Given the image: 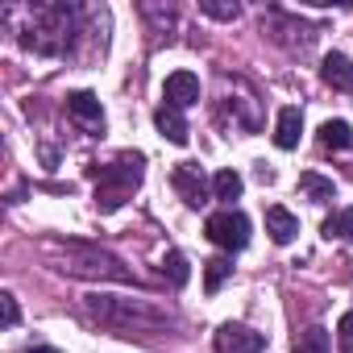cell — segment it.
<instances>
[{
  "instance_id": "obj_1",
  "label": "cell",
  "mask_w": 353,
  "mask_h": 353,
  "mask_svg": "<svg viewBox=\"0 0 353 353\" xmlns=\"http://www.w3.org/2000/svg\"><path fill=\"white\" fill-rule=\"evenodd\" d=\"M83 312L121 336H133V332L150 336V332H162L174 324V316L154 307L150 299H125V295H83Z\"/></svg>"
},
{
  "instance_id": "obj_2",
  "label": "cell",
  "mask_w": 353,
  "mask_h": 353,
  "mask_svg": "<svg viewBox=\"0 0 353 353\" xmlns=\"http://www.w3.org/2000/svg\"><path fill=\"white\" fill-rule=\"evenodd\" d=\"M75 38V9L71 5H38L30 30L21 34V46L34 54H67Z\"/></svg>"
},
{
  "instance_id": "obj_3",
  "label": "cell",
  "mask_w": 353,
  "mask_h": 353,
  "mask_svg": "<svg viewBox=\"0 0 353 353\" xmlns=\"http://www.w3.org/2000/svg\"><path fill=\"white\" fill-rule=\"evenodd\" d=\"M141 174H145V154H137V150H125V154H117V162L96 166V208L117 212L141 183Z\"/></svg>"
},
{
  "instance_id": "obj_4",
  "label": "cell",
  "mask_w": 353,
  "mask_h": 353,
  "mask_svg": "<svg viewBox=\"0 0 353 353\" xmlns=\"http://www.w3.org/2000/svg\"><path fill=\"white\" fill-rule=\"evenodd\" d=\"M63 270L75 274V279H112V283L129 279V270L121 266V258H112V254H104L96 245H67Z\"/></svg>"
},
{
  "instance_id": "obj_5",
  "label": "cell",
  "mask_w": 353,
  "mask_h": 353,
  "mask_svg": "<svg viewBox=\"0 0 353 353\" xmlns=\"http://www.w3.org/2000/svg\"><path fill=\"white\" fill-rule=\"evenodd\" d=\"M204 233H208V241H212V245H221V250L237 254V250H245V245H250V216H245V212H237V208H221V212H212V216L204 221Z\"/></svg>"
},
{
  "instance_id": "obj_6",
  "label": "cell",
  "mask_w": 353,
  "mask_h": 353,
  "mask_svg": "<svg viewBox=\"0 0 353 353\" xmlns=\"http://www.w3.org/2000/svg\"><path fill=\"white\" fill-rule=\"evenodd\" d=\"M170 188L179 192V200L188 204V208H200V204H208V179H204V170L196 166V162H179L170 170Z\"/></svg>"
},
{
  "instance_id": "obj_7",
  "label": "cell",
  "mask_w": 353,
  "mask_h": 353,
  "mask_svg": "<svg viewBox=\"0 0 353 353\" xmlns=\"http://www.w3.org/2000/svg\"><path fill=\"white\" fill-rule=\"evenodd\" d=\"M266 336L245 324H221L216 328V353H262Z\"/></svg>"
},
{
  "instance_id": "obj_8",
  "label": "cell",
  "mask_w": 353,
  "mask_h": 353,
  "mask_svg": "<svg viewBox=\"0 0 353 353\" xmlns=\"http://www.w3.org/2000/svg\"><path fill=\"white\" fill-rule=\"evenodd\" d=\"M162 100L170 104V108H192V104H200V79L192 75V71H174V75H166V88H162Z\"/></svg>"
},
{
  "instance_id": "obj_9",
  "label": "cell",
  "mask_w": 353,
  "mask_h": 353,
  "mask_svg": "<svg viewBox=\"0 0 353 353\" xmlns=\"http://www.w3.org/2000/svg\"><path fill=\"white\" fill-rule=\"evenodd\" d=\"M266 233H270L274 245H291V241L299 237V216L287 212L283 204H270V208H266Z\"/></svg>"
},
{
  "instance_id": "obj_10",
  "label": "cell",
  "mask_w": 353,
  "mask_h": 353,
  "mask_svg": "<svg viewBox=\"0 0 353 353\" xmlns=\"http://www.w3.org/2000/svg\"><path fill=\"white\" fill-rule=\"evenodd\" d=\"M67 112L79 121V125H88V129H104V108H100V100L92 96V92H71L67 96Z\"/></svg>"
},
{
  "instance_id": "obj_11",
  "label": "cell",
  "mask_w": 353,
  "mask_h": 353,
  "mask_svg": "<svg viewBox=\"0 0 353 353\" xmlns=\"http://www.w3.org/2000/svg\"><path fill=\"white\" fill-rule=\"evenodd\" d=\"M299 137H303V112H299L295 104L279 108V121H274V145H279V150H295Z\"/></svg>"
},
{
  "instance_id": "obj_12",
  "label": "cell",
  "mask_w": 353,
  "mask_h": 353,
  "mask_svg": "<svg viewBox=\"0 0 353 353\" xmlns=\"http://www.w3.org/2000/svg\"><path fill=\"white\" fill-rule=\"evenodd\" d=\"M154 125H158V133H162L170 145H188V137H192L183 112H179V108H170V104H162V108L154 112Z\"/></svg>"
},
{
  "instance_id": "obj_13",
  "label": "cell",
  "mask_w": 353,
  "mask_h": 353,
  "mask_svg": "<svg viewBox=\"0 0 353 353\" xmlns=\"http://www.w3.org/2000/svg\"><path fill=\"white\" fill-rule=\"evenodd\" d=\"M320 75H324V83H328V88H336V92H349V88H353V63H349L341 50L324 54V67H320Z\"/></svg>"
},
{
  "instance_id": "obj_14",
  "label": "cell",
  "mask_w": 353,
  "mask_h": 353,
  "mask_svg": "<svg viewBox=\"0 0 353 353\" xmlns=\"http://www.w3.org/2000/svg\"><path fill=\"white\" fill-rule=\"evenodd\" d=\"M299 192H303L307 200H316V204L336 200V183L324 179V174H316V170H303V174H299Z\"/></svg>"
},
{
  "instance_id": "obj_15",
  "label": "cell",
  "mask_w": 353,
  "mask_h": 353,
  "mask_svg": "<svg viewBox=\"0 0 353 353\" xmlns=\"http://www.w3.org/2000/svg\"><path fill=\"white\" fill-rule=\"evenodd\" d=\"M320 145H324V150H349V145H353L349 121H324V125H320Z\"/></svg>"
},
{
  "instance_id": "obj_16",
  "label": "cell",
  "mask_w": 353,
  "mask_h": 353,
  "mask_svg": "<svg viewBox=\"0 0 353 353\" xmlns=\"http://www.w3.org/2000/svg\"><path fill=\"white\" fill-rule=\"evenodd\" d=\"M241 174L237 170H216V179H212V196L216 200H225V204H233V200H241Z\"/></svg>"
},
{
  "instance_id": "obj_17",
  "label": "cell",
  "mask_w": 353,
  "mask_h": 353,
  "mask_svg": "<svg viewBox=\"0 0 353 353\" xmlns=\"http://www.w3.org/2000/svg\"><path fill=\"white\" fill-rule=\"evenodd\" d=\"M324 237L332 241H349L353 245V208H341V212H332L328 221H324Z\"/></svg>"
},
{
  "instance_id": "obj_18",
  "label": "cell",
  "mask_w": 353,
  "mask_h": 353,
  "mask_svg": "<svg viewBox=\"0 0 353 353\" xmlns=\"http://www.w3.org/2000/svg\"><path fill=\"white\" fill-rule=\"evenodd\" d=\"M162 274L170 279V287H188V279H192V266H188V258H183L179 250H170V254L162 258Z\"/></svg>"
},
{
  "instance_id": "obj_19",
  "label": "cell",
  "mask_w": 353,
  "mask_h": 353,
  "mask_svg": "<svg viewBox=\"0 0 353 353\" xmlns=\"http://www.w3.org/2000/svg\"><path fill=\"white\" fill-rule=\"evenodd\" d=\"M295 353H328V328L312 324L295 336Z\"/></svg>"
},
{
  "instance_id": "obj_20",
  "label": "cell",
  "mask_w": 353,
  "mask_h": 353,
  "mask_svg": "<svg viewBox=\"0 0 353 353\" xmlns=\"http://www.w3.org/2000/svg\"><path fill=\"white\" fill-rule=\"evenodd\" d=\"M229 274H233V262H229V258H212V262H204V291L216 295L221 283H225Z\"/></svg>"
},
{
  "instance_id": "obj_21",
  "label": "cell",
  "mask_w": 353,
  "mask_h": 353,
  "mask_svg": "<svg viewBox=\"0 0 353 353\" xmlns=\"http://www.w3.org/2000/svg\"><path fill=\"white\" fill-rule=\"evenodd\" d=\"M200 13H208L216 21H237L241 17V5H237V0H200Z\"/></svg>"
},
{
  "instance_id": "obj_22",
  "label": "cell",
  "mask_w": 353,
  "mask_h": 353,
  "mask_svg": "<svg viewBox=\"0 0 353 353\" xmlns=\"http://www.w3.org/2000/svg\"><path fill=\"white\" fill-rule=\"evenodd\" d=\"M336 345H341V353H353V312L341 316V324H336Z\"/></svg>"
},
{
  "instance_id": "obj_23",
  "label": "cell",
  "mask_w": 353,
  "mask_h": 353,
  "mask_svg": "<svg viewBox=\"0 0 353 353\" xmlns=\"http://www.w3.org/2000/svg\"><path fill=\"white\" fill-rule=\"evenodd\" d=\"M0 320H5V328H13L17 320H21V312H17V299L5 291V295H0Z\"/></svg>"
},
{
  "instance_id": "obj_24",
  "label": "cell",
  "mask_w": 353,
  "mask_h": 353,
  "mask_svg": "<svg viewBox=\"0 0 353 353\" xmlns=\"http://www.w3.org/2000/svg\"><path fill=\"white\" fill-rule=\"evenodd\" d=\"M26 353H59L54 345H34V349H26Z\"/></svg>"
}]
</instances>
